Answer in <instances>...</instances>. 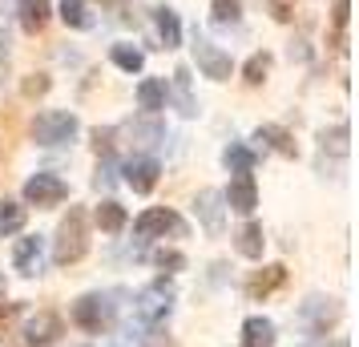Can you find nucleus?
I'll list each match as a JSON object with an SVG mask.
<instances>
[{"mask_svg": "<svg viewBox=\"0 0 359 347\" xmlns=\"http://www.w3.org/2000/svg\"><path fill=\"white\" fill-rule=\"evenodd\" d=\"M222 162H226L230 174H250L255 165H259V154L250 146H226V154H222Z\"/></svg>", "mask_w": 359, "mask_h": 347, "instance_id": "26", "label": "nucleus"}, {"mask_svg": "<svg viewBox=\"0 0 359 347\" xmlns=\"http://www.w3.org/2000/svg\"><path fill=\"white\" fill-rule=\"evenodd\" d=\"M154 263L174 275V271H182V266H186V254H182V250H158V254H154Z\"/></svg>", "mask_w": 359, "mask_h": 347, "instance_id": "31", "label": "nucleus"}, {"mask_svg": "<svg viewBox=\"0 0 359 347\" xmlns=\"http://www.w3.org/2000/svg\"><path fill=\"white\" fill-rule=\"evenodd\" d=\"M4 57H8V33L0 29V61H4Z\"/></svg>", "mask_w": 359, "mask_h": 347, "instance_id": "38", "label": "nucleus"}, {"mask_svg": "<svg viewBox=\"0 0 359 347\" xmlns=\"http://www.w3.org/2000/svg\"><path fill=\"white\" fill-rule=\"evenodd\" d=\"M275 323L266 315H250L243 323V347H275Z\"/></svg>", "mask_w": 359, "mask_h": 347, "instance_id": "21", "label": "nucleus"}, {"mask_svg": "<svg viewBox=\"0 0 359 347\" xmlns=\"http://www.w3.org/2000/svg\"><path fill=\"white\" fill-rule=\"evenodd\" d=\"M262 247H266V238H262L259 222H246L243 231L234 234V250H238L243 259H262Z\"/></svg>", "mask_w": 359, "mask_h": 347, "instance_id": "23", "label": "nucleus"}, {"mask_svg": "<svg viewBox=\"0 0 359 347\" xmlns=\"http://www.w3.org/2000/svg\"><path fill=\"white\" fill-rule=\"evenodd\" d=\"M69 198V186L49 174V170H36L33 178L25 182V206H36V210H49V206H61Z\"/></svg>", "mask_w": 359, "mask_h": 347, "instance_id": "8", "label": "nucleus"}, {"mask_svg": "<svg viewBox=\"0 0 359 347\" xmlns=\"http://www.w3.org/2000/svg\"><path fill=\"white\" fill-rule=\"evenodd\" d=\"M266 73H271V53H255V57L243 65V81L246 85H262Z\"/></svg>", "mask_w": 359, "mask_h": 347, "instance_id": "28", "label": "nucleus"}, {"mask_svg": "<svg viewBox=\"0 0 359 347\" xmlns=\"http://www.w3.org/2000/svg\"><path fill=\"white\" fill-rule=\"evenodd\" d=\"M57 13H61V20H65L69 29H89V25H93V20H89V8H85V0H61Z\"/></svg>", "mask_w": 359, "mask_h": 347, "instance_id": "27", "label": "nucleus"}, {"mask_svg": "<svg viewBox=\"0 0 359 347\" xmlns=\"http://www.w3.org/2000/svg\"><path fill=\"white\" fill-rule=\"evenodd\" d=\"M347 8H351L347 0H335V13H331V20H335V33H343V29H347Z\"/></svg>", "mask_w": 359, "mask_h": 347, "instance_id": "36", "label": "nucleus"}, {"mask_svg": "<svg viewBox=\"0 0 359 347\" xmlns=\"http://www.w3.org/2000/svg\"><path fill=\"white\" fill-rule=\"evenodd\" d=\"M170 311H174V287L165 279L142 287L137 299H133V315H137L142 327H162L165 319H170Z\"/></svg>", "mask_w": 359, "mask_h": 347, "instance_id": "5", "label": "nucleus"}, {"mask_svg": "<svg viewBox=\"0 0 359 347\" xmlns=\"http://www.w3.org/2000/svg\"><path fill=\"white\" fill-rule=\"evenodd\" d=\"M165 93H174V105H178L182 117H198V101H194V89H190V69L186 65L174 69V81H170Z\"/></svg>", "mask_w": 359, "mask_h": 347, "instance_id": "16", "label": "nucleus"}, {"mask_svg": "<svg viewBox=\"0 0 359 347\" xmlns=\"http://www.w3.org/2000/svg\"><path fill=\"white\" fill-rule=\"evenodd\" d=\"M8 315H13V307H8V303H0V327L8 323Z\"/></svg>", "mask_w": 359, "mask_h": 347, "instance_id": "39", "label": "nucleus"}, {"mask_svg": "<svg viewBox=\"0 0 359 347\" xmlns=\"http://www.w3.org/2000/svg\"><path fill=\"white\" fill-rule=\"evenodd\" d=\"M17 13H20V29L25 33H41L53 17V0H20Z\"/></svg>", "mask_w": 359, "mask_h": 347, "instance_id": "17", "label": "nucleus"}, {"mask_svg": "<svg viewBox=\"0 0 359 347\" xmlns=\"http://www.w3.org/2000/svg\"><path fill=\"white\" fill-rule=\"evenodd\" d=\"M114 315H117V303L109 291H89V295H81L77 303H73V323L81 331H89V335H101V331L114 327Z\"/></svg>", "mask_w": 359, "mask_h": 347, "instance_id": "4", "label": "nucleus"}, {"mask_svg": "<svg viewBox=\"0 0 359 347\" xmlns=\"http://www.w3.org/2000/svg\"><path fill=\"white\" fill-rule=\"evenodd\" d=\"M101 4H109V8H114V17L121 20V25H130V4H126V0H101Z\"/></svg>", "mask_w": 359, "mask_h": 347, "instance_id": "37", "label": "nucleus"}, {"mask_svg": "<svg viewBox=\"0 0 359 347\" xmlns=\"http://www.w3.org/2000/svg\"><path fill=\"white\" fill-rule=\"evenodd\" d=\"M25 218H29V210L20 206V202H0V238H13V234L25 231Z\"/></svg>", "mask_w": 359, "mask_h": 347, "instance_id": "24", "label": "nucleus"}, {"mask_svg": "<svg viewBox=\"0 0 359 347\" xmlns=\"http://www.w3.org/2000/svg\"><path fill=\"white\" fill-rule=\"evenodd\" d=\"M41 93H49V77H41V73H36V81H33V77L25 81V97H41Z\"/></svg>", "mask_w": 359, "mask_h": 347, "instance_id": "35", "label": "nucleus"}, {"mask_svg": "<svg viewBox=\"0 0 359 347\" xmlns=\"http://www.w3.org/2000/svg\"><path fill=\"white\" fill-rule=\"evenodd\" d=\"M154 29H158L162 49H178V45H182V20H178V13H174L170 4L154 8Z\"/></svg>", "mask_w": 359, "mask_h": 347, "instance_id": "15", "label": "nucleus"}, {"mask_svg": "<svg viewBox=\"0 0 359 347\" xmlns=\"http://www.w3.org/2000/svg\"><path fill=\"white\" fill-rule=\"evenodd\" d=\"M93 149L97 158H114V130H93Z\"/></svg>", "mask_w": 359, "mask_h": 347, "instance_id": "32", "label": "nucleus"}, {"mask_svg": "<svg viewBox=\"0 0 359 347\" xmlns=\"http://www.w3.org/2000/svg\"><path fill=\"white\" fill-rule=\"evenodd\" d=\"M130 137H133V146L137 149H154V146H162L165 142V125L154 114H146L142 121H133L130 125Z\"/></svg>", "mask_w": 359, "mask_h": 347, "instance_id": "20", "label": "nucleus"}, {"mask_svg": "<svg viewBox=\"0 0 359 347\" xmlns=\"http://www.w3.org/2000/svg\"><path fill=\"white\" fill-rule=\"evenodd\" d=\"M133 234H137L142 243H149V238H165V234L186 238V222H182V215H174L170 206H149V210H142V215H137Z\"/></svg>", "mask_w": 359, "mask_h": 347, "instance_id": "6", "label": "nucleus"}, {"mask_svg": "<svg viewBox=\"0 0 359 347\" xmlns=\"http://www.w3.org/2000/svg\"><path fill=\"white\" fill-rule=\"evenodd\" d=\"M165 81H158V77H146V81L137 85V105H142V114H154L158 117V109H165Z\"/></svg>", "mask_w": 359, "mask_h": 347, "instance_id": "22", "label": "nucleus"}, {"mask_svg": "<svg viewBox=\"0 0 359 347\" xmlns=\"http://www.w3.org/2000/svg\"><path fill=\"white\" fill-rule=\"evenodd\" d=\"M33 142L45 149H57V146H69L77 133H81V121L77 114H69V109H45V114L33 117Z\"/></svg>", "mask_w": 359, "mask_h": 347, "instance_id": "3", "label": "nucleus"}, {"mask_svg": "<svg viewBox=\"0 0 359 347\" xmlns=\"http://www.w3.org/2000/svg\"><path fill=\"white\" fill-rule=\"evenodd\" d=\"M109 61H114L121 73H142V65H146V53L137 49V45H114V49H109Z\"/></svg>", "mask_w": 359, "mask_h": 347, "instance_id": "25", "label": "nucleus"}, {"mask_svg": "<svg viewBox=\"0 0 359 347\" xmlns=\"http://www.w3.org/2000/svg\"><path fill=\"white\" fill-rule=\"evenodd\" d=\"M210 20L214 25H222V29H226V25H238V20H243L238 0H214L210 4Z\"/></svg>", "mask_w": 359, "mask_h": 347, "instance_id": "29", "label": "nucleus"}, {"mask_svg": "<svg viewBox=\"0 0 359 347\" xmlns=\"http://www.w3.org/2000/svg\"><path fill=\"white\" fill-rule=\"evenodd\" d=\"M222 202H226V210L234 215H255V206H259V186L250 174H234L230 186L222 190Z\"/></svg>", "mask_w": 359, "mask_h": 347, "instance_id": "10", "label": "nucleus"}, {"mask_svg": "<svg viewBox=\"0 0 359 347\" xmlns=\"http://www.w3.org/2000/svg\"><path fill=\"white\" fill-rule=\"evenodd\" d=\"M194 215L202 222V231L206 234H222V218H226V202H222V190H198L194 198Z\"/></svg>", "mask_w": 359, "mask_h": 347, "instance_id": "11", "label": "nucleus"}, {"mask_svg": "<svg viewBox=\"0 0 359 347\" xmlns=\"http://www.w3.org/2000/svg\"><path fill=\"white\" fill-rule=\"evenodd\" d=\"M339 319H343V307H339V299H331V295H311L294 311V323H299V331L307 339H323Z\"/></svg>", "mask_w": 359, "mask_h": 347, "instance_id": "2", "label": "nucleus"}, {"mask_svg": "<svg viewBox=\"0 0 359 347\" xmlns=\"http://www.w3.org/2000/svg\"><path fill=\"white\" fill-rule=\"evenodd\" d=\"M121 174H126V186H130L133 194H149L158 186V178H162V165H158V158L142 154V158H130V162L121 165Z\"/></svg>", "mask_w": 359, "mask_h": 347, "instance_id": "9", "label": "nucleus"}, {"mask_svg": "<svg viewBox=\"0 0 359 347\" xmlns=\"http://www.w3.org/2000/svg\"><path fill=\"white\" fill-rule=\"evenodd\" d=\"M315 347H347V339H331V343L323 339V343H315Z\"/></svg>", "mask_w": 359, "mask_h": 347, "instance_id": "40", "label": "nucleus"}, {"mask_svg": "<svg viewBox=\"0 0 359 347\" xmlns=\"http://www.w3.org/2000/svg\"><path fill=\"white\" fill-rule=\"evenodd\" d=\"M255 142H259L262 149H275V154H283V158H294V154H299L294 137L283 130V125H259V130H255Z\"/></svg>", "mask_w": 359, "mask_h": 347, "instance_id": "18", "label": "nucleus"}, {"mask_svg": "<svg viewBox=\"0 0 359 347\" xmlns=\"http://www.w3.org/2000/svg\"><path fill=\"white\" fill-rule=\"evenodd\" d=\"M25 343L29 347H49L57 335H61V315L57 311H36V315H29L25 319Z\"/></svg>", "mask_w": 359, "mask_h": 347, "instance_id": "12", "label": "nucleus"}, {"mask_svg": "<svg viewBox=\"0 0 359 347\" xmlns=\"http://www.w3.org/2000/svg\"><path fill=\"white\" fill-rule=\"evenodd\" d=\"M142 347H174V339H170L162 327H149L146 331V343H142Z\"/></svg>", "mask_w": 359, "mask_h": 347, "instance_id": "34", "label": "nucleus"}, {"mask_svg": "<svg viewBox=\"0 0 359 347\" xmlns=\"http://www.w3.org/2000/svg\"><path fill=\"white\" fill-rule=\"evenodd\" d=\"M194 65L202 69V77H210V81H230V73H234V61H230L226 49H218L210 36L194 33Z\"/></svg>", "mask_w": 359, "mask_h": 347, "instance_id": "7", "label": "nucleus"}, {"mask_svg": "<svg viewBox=\"0 0 359 347\" xmlns=\"http://www.w3.org/2000/svg\"><path fill=\"white\" fill-rule=\"evenodd\" d=\"M283 283H287V266H283V263L262 266L259 275H255V279L246 283V295H250V299H266V295H275V291L283 287Z\"/></svg>", "mask_w": 359, "mask_h": 347, "instance_id": "14", "label": "nucleus"}, {"mask_svg": "<svg viewBox=\"0 0 359 347\" xmlns=\"http://www.w3.org/2000/svg\"><path fill=\"white\" fill-rule=\"evenodd\" d=\"M93 222H97L101 234H121V231H126V222H130V215H126V206H121V202L105 198L97 210H93Z\"/></svg>", "mask_w": 359, "mask_h": 347, "instance_id": "19", "label": "nucleus"}, {"mask_svg": "<svg viewBox=\"0 0 359 347\" xmlns=\"http://www.w3.org/2000/svg\"><path fill=\"white\" fill-rule=\"evenodd\" d=\"M89 254V218H85L81 206H69V215L61 218L57 226V238H53V263L57 266H73Z\"/></svg>", "mask_w": 359, "mask_h": 347, "instance_id": "1", "label": "nucleus"}, {"mask_svg": "<svg viewBox=\"0 0 359 347\" xmlns=\"http://www.w3.org/2000/svg\"><path fill=\"white\" fill-rule=\"evenodd\" d=\"M93 186H114V158H101L97 162V174H93Z\"/></svg>", "mask_w": 359, "mask_h": 347, "instance_id": "33", "label": "nucleus"}, {"mask_svg": "<svg viewBox=\"0 0 359 347\" xmlns=\"http://www.w3.org/2000/svg\"><path fill=\"white\" fill-rule=\"evenodd\" d=\"M13 266H17L20 275H41L45 271V238L41 234H29V238H20L17 250H13Z\"/></svg>", "mask_w": 359, "mask_h": 347, "instance_id": "13", "label": "nucleus"}, {"mask_svg": "<svg viewBox=\"0 0 359 347\" xmlns=\"http://www.w3.org/2000/svg\"><path fill=\"white\" fill-rule=\"evenodd\" d=\"M319 146H323V154L331 149L335 158H343V154H347V125H335V130H323V133H319Z\"/></svg>", "mask_w": 359, "mask_h": 347, "instance_id": "30", "label": "nucleus"}]
</instances>
